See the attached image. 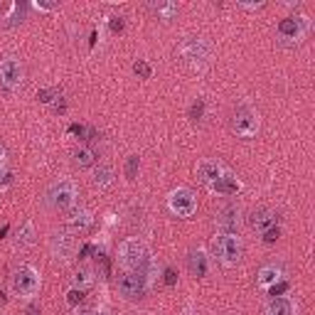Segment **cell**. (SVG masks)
Wrapping results in <instances>:
<instances>
[{"label":"cell","mask_w":315,"mask_h":315,"mask_svg":"<svg viewBox=\"0 0 315 315\" xmlns=\"http://www.w3.org/2000/svg\"><path fill=\"white\" fill-rule=\"evenodd\" d=\"M188 268H189L192 276L202 278V276H207V271H209V261H207V256L202 252L192 249V252L188 253Z\"/></svg>","instance_id":"cell-14"},{"label":"cell","mask_w":315,"mask_h":315,"mask_svg":"<svg viewBox=\"0 0 315 315\" xmlns=\"http://www.w3.org/2000/svg\"><path fill=\"white\" fill-rule=\"evenodd\" d=\"M22 15H25V5L15 2V7H12V15H10V22H7V25H17V22L22 20Z\"/></svg>","instance_id":"cell-31"},{"label":"cell","mask_w":315,"mask_h":315,"mask_svg":"<svg viewBox=\"0 0 315 315\" xmlns=\"http://www.w3.org/2000/svg\"><path fill=\"white\" fill-rule=\"evenodd\" d=\"M76 315H96V313H94L91 308H79V311H76Z\"/></svg>","instance_id":"cell-41"},{"label":"cell","mask_w":315,"mask_h":315,"mask_svg":"<svg viewBox=\"0 0 315 315\" xmlns=\"http://www.w3.org/2000/svg\"><path fill=\"white\" fill-rule=\"evenodd\" d=\"M170 209L178 214V217H192L194 214V209H197V199H194V194L189 192V189L185 188H180V189H175L173 194H170Z\"/></svg>","instance_id":"cell-8"},{"label":"cell","mask_w":315,"mask_h":315,"mask_svg":"<svg viewBox=\"0 0 315 315\" xmlns=\"http://www.w3.org/2000/svg\"><path fill=\"white\" fill-rule=\"evenodd\" d=\"M188 116L192 121H202V119H204V99H194V101L189 104Z\"/></svg>","instance_id":"cell-25"},{"label":"cell","mask_w":315,"mask_h":315,"mask_svg":"<svg viewBox=\"0 0 315 315\" xmlns=\"http://www.w3.org/2000/svg\"><path fill=\"white\" fill-rule=\"evenodd\" d=\"M165 286H175L178 283V273H175V268H165Z\"/></svg>","instance_id":"cell-34"},{"label":"cell","mask_w":315,"mask_h":315,"mask_svg":"<svg viewBox=\"0 0 315 315\" xmlns=\"http://www.w3.org/2000/svg\"><path fill=\"white\" fill-rule=\"evenodd\" d=\"M0 81L7 91H15L22 84V66L17 60H12V57L0 60Z\"/></svg>","instance_id":"cell-10"},{"label":"cell","mask_w":315,"mask_h":315,"mask_svg":"<svg viewBox=\"0 0 315 315\" xmlns=\"http://www.w3.org/2000/svg\"><path fill=\"white\" fill-rule=\"evenodd\" d=\"M2 168H5V148L0 145V173H2Z\"/></svg>","instance_id":"cell-39"},{"label":"cell","mask_w":315,"mask_h":315,"mask_svg":"<svg viewBox=\"0 0 315 315\" xmlns=\"http://www.w3.org/2000/svg\"><path fill=\"white\" fill-rule=\"evenodd\" d=\"M55 99H60L55 89H42V91H37V101H40V104H52Z\"/></svg>","instance_id":"cell-29"},{"label":"cell","mask_w":315,"mask_h":315,"mask_svg":"<svg viewBox=\"0 0 315 315\" xmlns=\"http://www.w3.org/2000/svg\"><path fill=\"white\" fill-rule=\"evenodd\" d=\"M84 298H86V293H84L81 288H71V291L66 293V306L76 308V306H81V303H84Z\"/></svg>","instance_id":"cell-26"},{"label":"cell","mask_w":315,"mask_h":315,"mask_svg":"<svg viewBox=\"0 0 315 315\" xmlns=\"http://www.w3.org/2000/svg\"><path fill=\"white\" fill-rule=\"evenodd\" d=\"M89 227H91V212H86V209H79V212H74L66 219V229L69 232H86Z\"/></svg>","instance_id":"cell-16"},{"label":"cell","mask_w":315,"mask_h":315,"mask_svg":"<svg viewBox=\"0 0 315 315\" xmlns=\"http://www.w3.org/2000/svg\"><path fill=\"white\" fill-rule=\"evenodd\" d=\"M45 202H47L52 209H57V212L69 209V207L76 202V185H74L71 180H60V183L50 185L47 194H45Z\"/></svg>","instance_id":"cell-2"},{"label":"cell","mask_w":315,"mask_h":315,"mask_svg":"<svg viewBox=\"0 0 315 315\" xmlns=\"http://www.w3.org/2000/svg\"><path fill=\"white\" fill-rule=\"evenodd\" d=\"M91 252H94V247H91V244H84V247H81V252H79V258H86Z\"/></svg>","instance_id":"cell-37"},{"label":"cell","mask_w":315,"mask_h":315,"mask_svg":"<svg viewBox=\"0 0 315 315\" xmlns=\"http://www.w3.org/2000/svg\"><path fill=\"white\" fill-rule=\"evenodd\" d=\"M64 111H66V104H64L62 99H60V101L55 104V114H64Z\"/></svg>","instance_id":"cell-38"},{"label":"cell","mask_w":315,"mask_h":315,"mask_svg":"<svg viewBox=\"0 0 315 315\" xmlns=\"http://www.w3.org/2000/svg\"><path fill=\"white\" fill-rule=\"evenodd\" d=\"M91 183H94L96 188H109V185L114 183V168H109V165H99V168L94 170Z\"/></svg>","instance_id":"cell-19"},{"label":"cell","mask_w":315,"mask_h":315,"mask_svg":"<svg viewBox=\"0 0 315 315\" xmlns=\"http://www.w3.org/2000/svg\"><path fill=\"white\" fill-rule=\"evenodd\" d=\"M50 252L55 258H69L74 253V239L66 232H57L50 237Z\"/></svg>","instance_id":"cell-12"},{"label":"cell","mask_w":315,"mask_h":315,"mask_svg":"<svg viewBox=\"0 0 315 315\" xmlns=\"http://www.w3.org/2000/svg\"><path fill=\"white\" fill-rule=\"evenodd\" d=\"M197 175H199V180H202V183L214 185V183H217L224 173H222L219 163H214V160H202V163L197 165Z\"/></svg>","instance_id":"cell-13"},{"label":"cell","mask_w":315,"mask_h":315,"mask_svg":"<svg viewBox=\"0 0 315 315\" xmlns=\"http://www.w3.org/2000/svg\"><path fill=\"white\" fill-rule=\"evenodd\" d=\"M119 291L128 301H140L145 296V278L140 273H130L128 271V273H124L119 278Z\"/></svg>","instance_id":"cell-7"},{"label":"cell","mask_w":315,"mask_h":315,"mask_svg":"<svg viewBox=\"0 0 315 315\" xmlns=\"http://www.w3.org/2000/svg\"><path fill=\"white\" fill-rule=\"evenodd\" d=\"M37 283H40V278L32 266H17L10 276V286L17 296H32L37 291Z\"/></svg>","instance_id":"cell-5"},{"label":"cell","mask_w":315,"mask_h":315,"mask_svg":"<svg viewBox=\"0 0 315 315\" xmlns=\"http://www.w3.org/2000/svg\"><path fill=\"white\" fill-rule=\"evenodd\" d=\"M96 138H99V133H96V128H86V133H84V143H94V140H96Z\"/></svg>","instance_id":"cell-36"},{"label":"cell","mask_w":315,"mask_h":315,"mask_svg":"<svg viewBox=\"0 0 315 315\" xmlns=\"http://www.w3.org/2000/svg\"><path fill=\"white\" fill-rule=\"evenodd\" d=\"M268 315H293V306L288 298H273L268 306Z\"/></svg>","instance_id":"cell-23"},{"label":"cell","mask_w":315,"mask_h":315,"mask_svg":"<svg viewBox=\"0 0 315 315\" xmlns=\"http://www.w3.org/2000/svg\"><path fill=\"white\" fill-rule=\"evenodd\" d=\"M178 55L189 64H204L207 57H209V45L204 40H199V37H188V40L180 42Z\"/></svg>","instance_id":"cell-6"},{"label":"cell","mask_w":315,"mask_h":315,"mask_svg":"<svg viewBox=\"0 0 315 315\" xmlns=\"http://www.w3.org/2000/svg\"><path fill=\"white\" fill-rule=\"evenodd\" d=\"M133 71L140 76V79H150V74H153V69H150V64L143 62V60H138V62L133 64Z\"/></svg>","instance_id":"cell-28"},{"label":"cell","mask_w":315,"mask_h":315,"mask_svg":"<svg viewBox=\"0 0 315 315\" xmlns=\"http://www.w3.org/2000/svg\"><path fill=\"white\" fill-rule=\"evenodd\" d=\"M148 10L158 17V20H173L175 15H178V5L175 2H170V0H158V2H150L148 5Z\"/></svg>","instance_id":"cell-15"},{"label":"cell","mask_w":315,"mask_h":315,"mask_svg":"<svg viewBox=\"0 0 315 315\" xmlns=\"http://www.w3.org/2000/svg\"><path fill=\"white\" fill-rule=\"evenodd\" d=\"M71 278H74V288H81V291H86V288L94 283V268H89V266H81V268H76V273H74Z\"/></svg>","instance_id":"cell-20"},{"label":"cell","mask_w":315,"mask_h":315,"mask_svg":"<svg viewBox=\"0 0 315 315\" xmlns=\"http://www.w3.org/2000/svg\"><path fill=\"white\" fill-rule=\"evenodd\" d=\"M35 242V227L30 224V222H25L20 229H17V234H15V244L17 247H30Z\"/></svg>","instance_id":"cell-22"},{"label":"cell","mask_w":315,"mask_h":315,"mask_svg":"<svg viewBox=\"0 0 315 315\" xmlns=\"http://www.w3.org/2000/svg\"><path fill=\"white\" fill-rule=\"evenodd\" d=\"M239 207L237 204H224L217 214H214V227L222 232V234H237L239 229Z\"/></svg>","instance_id":"cell-9"},{"label":"cell","mask_w":315,"mask_h":315,"mask_svg":"<svg viewBox=\"0 0 315 315\" xmlns=\"http://www.w3.org/2000/svg\"><path fill=\"white\" fill-rule=\"evenodd\" d=\"M119 261H121L124 268H128L130 273H140L143 278H145V273L150 268V256H148L145 247L138 239L121 242V247H119Z\"/></svg>","instance_id":"cell-1"},{"label":"cell","mask_w":315,"mask_h":315,"mask_svg":"<svg viewBox=\"0 0 315 315\" xmlns=\"http://www.w3.org/2000/svg\"><path fill=\"white\" fill-rule=\"evenodd\" d=\"M96 37H99V35H96V30H94V32H91V40H89V45H91V47L96 45Z\"/></svg>","instance_id":"cell-43"},{"label":"cell","mask_w":315,"mask_h":315,"mask_svg":"<svg viewBox=\"0 0 315 315\" xmlns=\"http://www.w3.org/2000/svg\"><path fill=\"white\" fill-rule=\"evenodd\" d=\"M278 237H281V229H278V224H276V227L266 229L261 239H263V244H273V242H278Z\"/></svg>","instance_id":"cell-30"},{"label":"cell","mask_w":315,"mask_h":315,"mask_svg":"<svg viewBox=\"0 0 315 315\" xmlns=\"http://www.w3.org/2000/svg\"><path fill=\"white\" fill-rule=\"evenodd\" d=\"M69 133H74V135H79V138L84 140V133H86V126H81V124H71V126H69Z\"/></svg>","instance_id":"cell-35"},{"label":"cell","mask_w":315,"mask_h":315,"mask_svg":"<svg viewBox=\"0 0 315 315\" xmlns=\"http://www.w3.org/2000/svg\"><path fill=\"white\" fill-rule=\"evenodd\" d=\"M278 35L286 40H298L301 37V20L298 17H283L278 22Z\"/></svg>","instance_id":"cell-17"},{"label":"cell","mask_w":315,"mask_h":315,"mask_svg":"<svg viewBox=\"0 0 315 315\" xmlns=\"http://www.w3.org/2000/svg\"><path fill=\"white\" fill-rule=\"evenodd\" d=\"M126 30V20L124 17H111V32L114 35H121Z\"/></svg>","instance_id":"cell-32"},{"label":"cell","mask_w":315,"mask_h":315,"mask_svg":"<svg viewBox=\"0 0 315 315\" xmlns=\"http://www.w3.org/2000/svg\"><path fill=\"white\" fill-rule=\"evenodd\" d=\"M138 165H140L138 155H130V158L126 160V178L128 180H135V175H138Z\"/></svg>","instance_id":"cell-27"},{"label":"cell","mask_w":315,"mask_h":315,"mask_svg":"<svg viewBox=\"0 0 315 315\" xmlns=\"http://www.w3.org/2000/svg\"><path fill=\"white\" fill-rule=\"evenodd\" d=\"M212 249L219 256V261L224 266H237L242 261V242L234 234H219L212 242Z\"/></svg>","instance_id":"cell-4"},{"label":"cell","mask_w":315,"mask_h":315,"mask_svg":"<svg viewBox=\"0 0 315 315\" xmlns=\"http://www.w3.org/2000/svg\"><path fill=\"white\" fill-rule=\"evenodd\" d=\"M71 160H74L76 168H91V165L96 163V153H94L89 145H81V148H76V150L71 153Z\"/></svg>","instance_id":"cell-18"},{"label":"cell","mask_w":315,"mask_h":315,"mask_svg":"<svg viewBox=\"0 0 315 315\" xmlns=\"http://www.w3.org/2000/svg\"><path fill=\"white\" fill-rule=\"evenodd\" d=\"M229 130L239 138H252L258 130V119L249 106H237L229 116Z\"/></svg>","instance_id":"cell-3"},{"label":"cell","mask_w":315,"mask_h":315,"mask_svg":"<svg viewBox=\"0 0 315 315\" xmlns=\"http://www.w3.org/2000/svg\"><path fill=\"white\" fill-rule=\"evenodd\" d=\"M286 291H288V283H286V281H281V283H273V286L268 288V293H271L273 298H276V296H281V293H286Z\"/></svg>","instance_id":"cell-33"},{"label":"cell","mask_w":315,"mask_h":315,"mask_svg":"<svg viewBox=\"0 0 315 315\" xmlns=\"http://www.w3.org/2000/svg\"><path fill=\"white\" fill-rule=\"evenodd\" d=\"M25 315H40V308H37V306H30V308L25 311Z\"/></svg>","instance_id":"cell-40"},{"label":"cell","mask_w":315,"mask_h":315,"mask_svg":"<svg viewBox=\"0 0 315 315\" xmlns=\"http://www.w3.org/2000/svg\"><path fill=\"white\" fill-rule=\"evenodd\" d=\"M214 192H219V194H237L239 192V183H237V178H229V175H222L214 185H212Z\"/></svg>","instance_id":"cell-21"},{"label":"cell","mask_w":315,"mask_h":315,"mask_svg":"<svg viewBox=\"0 0 315 315\" xmlns=\"http://www.w3.org/2000/svg\"><path fill=\"white\" fill-rule=\"evenodd\" d=\"M278 276H281V271H278L276 266H263L261 273H258V283H261V286H273V283L278 281Z\"/></svg>","instance_id":"cell-24"},{"label":"cell","mask_w":315,"mask_h":315,"mask_svg":"<svg viewBox=\"0 0 315 315\" xmlns=\"http://www.w3.org/2000/svg\"><path fill=\"white\" fill-rule=\"evenodd\" d=\"M278 224V214L273 212V209H266V207H261V209H253L252 217H249V227H252L253 232H266V229H271V227H276Z\"/></svg>","instance_id":"cell-11"},{"label":"cell","mask_w":315,"mask_h":315,"mask_svg":"<svg viewBox=\"0 0 315 315\" xmlns=\"http://www.w3.org/2000/svg\"><path fill=\"white\" fill-rule=\"evenodd\" d=\"M7 232H10V227H7V224H5V227H0V239H5V234H7Z\"/></svg>","instance_id":"cell-42"}]
</instances>
